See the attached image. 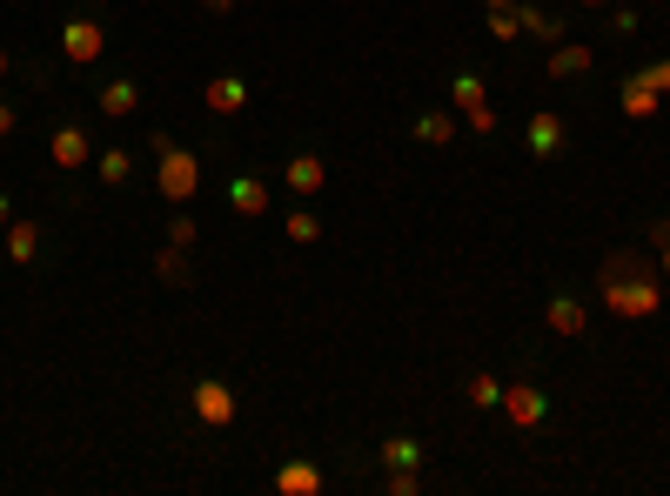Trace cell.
<instances>
[{
  "mask_svg": "<svg viewBox=\"0 0 670 496\" xmlns=\"http://www.w3.org/2000/svg\"><path fill=\"white\" fill-rule=\"evenodd\" d=\"M603 309L617 322H644L664 309V289H657V269H650L637 248H617L610 262H603Z\"/></svg>",
  "mask_w": 670,
  "mask_h": 496,
  "instance_id": "obj_1",
  "label": "cell"
},
{
  "mask_svg": "<svg viewBox=\"0 0 670 496\" xmlns=\"http://www.w3.org/2000/svg\"><path fill=\"white\" fill-rule=\"evenodd\" d=\"M155 161H161V175H155L161 195H168V202H195V188H201L195 155H188V148H175L168 135H155Z\"/></svg>",
  "mask_w": 670,
  "mask_h": 496,
  "instance_id": "obj_2",
  "label": "cell"
},
{
  "mask_svg": "<svg viewBox=\"0 0 670 496\" xmlns=\"http://www.w3.org/2000/svg\"><path fill=\"white\" fill-rule=\"evenodd\" d=\"M503 416H510L516 429H536L543 416H550V396L536 383H516V389H503Z\"/></svg>",
  "mask_w": 670,
  "mask_h": 496,
  "instance_id": "obj_3",
  "label": "cell"
},
{
  "mask_svg": "<svg viewBox=\"0 0 670 496\" xmlns=\"http://www.w3.org/2000/svg\"><path fill=\"white\" fill-rule=\"evenodd\" d=\"M101 47H108L101 21H67L61 27V54H67V61H81V68H88V61H101Z\"/></svg>",
  "mask_w": 670,
  "mask_h": 496,
  "instance_id": "obj_4",
  "label": "cell"
},
{
  "mask_svg": "<svg viewBox=\"0 0 670 496\" xmlns=\"http://www.w3.org/2000/svg\"><path fill=\"white\" fill-rule=\"evenodd\" d=\"M235 409H242V403L228 396V383H195V416L208 429H228V423H235Z\"/></svg>",
  "mask_w": 670,
  "mask_h": 496,
  "instance_id": "obj_5",
  "label": "cell"
},
{
  "mask_svg": "<svg viewBox=\"0 0 670 496\" xmlns=\"http://www.w3.org/2000/svg\"><path fill=\"white\" fill-rule=\"evenodd\" d=\"M543 322H550V336L577 342L583 329H590V309H583L577 295H550V309H543Z\"/></svg>",
  "mask_w": 670,
  "mask_h": 496,
  "instance_id": "obj_6",
  "label": "cell"
},
{
  "mask_svg": "<svg viewBox=\"0 0 670 496\" xmlns=\"http://www.w3.org/2000/svg\"><path fill=\"white\" fill-rule=\"evenodd\" d=\"M282 188H295V195H322V188H329V168H322V155H295L289 168H282Z\"/></svg>",
  "mask_w": 670,
  "mask_h": 496,
  "instance_id": "obj_7",
  "label": "cell"
},
{
  "mask_svg": "<svg viewBox=\"0 0 670 496\" xmlns=\"http://www.w3.org/2000/svg\"><path fill=\"white\" fill-rule=\"evenodd\" d=\"M201 101H208L215 114H242V108H248V81H235V74H215Z\"/></svg>",
  "mask_w": 670,
  "mask_h": 496,
  "instance_id": "obj_8",
  "label": "cell"
},
{
  "mask_svg": "<svg viewBox=\"0 0 670 496\" xmlns=\"http://www.w3.org/2000/svg\"><path fill=\"white\" fill-rule=\"evenodd\" d=\"M228 208H235V215H262L268 208V181L262 175H235L228 181Z\"/></svg>",
  "mask_w": 670,
  "mask_h": 496,
  "instance_id": "obj_9",
  "label": "cell"
},
{
  "mask_svg": "<svg viewBox=\"0 0 670 496\" xmlns=\"http://www.w3.org/2000/svg\"><path fill=\"white\" fill-rule=\"evenodd\" d=\"M275 490L282 496H322V470H315V463H282V470H275Z\"/></svg>",
  "mask_w": 670,
  "mask_h": 496,
  "instance_id": "obj_10",
  "label": "cell"
},
{
  "mask_svg": "<svg viewBox=\"0 0 670 496\" xmlns=\"http://www.w3.org/2000/svg\"><path fill=\"white\" fill-rule=\"evenodd\" d=\"M47 155L61 161V168H81V161H94V148H88V135H81V128H54Z\"/></svg>",
  "mask_w": 670,
  "mask_h": 496,
  "instance_id": "obj_11",
  "label": "cell"
},
{
  "mask_svg": "<svg viewBox=\"0 0 670 496\" xmlns=\"http://www.w3.org/2000/svg\"><path fill=\"white\" fill-rule=\"evenodd\" d=\"M563 148V114H530V155H557Z\"/></svg>",
  "mask_w": 670,
  "mask_h": 496,
  "instance_id": "obj_12",
  "label": "cell"
},
{
  "mask_svg": "<svg viewBox=\"0 0 670 496\" xmlns=\"http://www.w3.org/2000/svg\"><path fill=\"white\" fill-rule=\"evenodd\" d=\"M624 114L630 121H650V114H657V88H650L644 74H630L624 81Z\"/></svg>",
  "mask_w": 670,
  "mask_h": 496,
  "instance_id": "obj_13",
  "label": "cell"
},
{
  "mask_svg": "<svg viewBox=\"0 0 670 496\" xmlns=\"http://www.w3.org/2000/svg\"><path fill=\"white\" fill-rule=\"evenodd\" d=\"M516 21H523V34H530V41H543V47L563 41V21H550L543 7H516Z\"/></svg>",
  "mask_w": 670,
  "mask_h": 496,
  "instance_id": "obj_14",
  "label": "cell"
},
{
  "mask_svg": "<svg viewBox=\"0 0 670 496\" xmlns=\"http://www.w3.org/2000/svg\"><path fill=\"white\" fill-rule=\"evenodd\" d=\"M134 108H141V88H134V81H108V88H101V114L121 121V114H134Z\"/></svg>",
  "mask_w": 670,
  "mask_h": 496,
  "instance_id": "obj_15",
  "label": "cell"
},
{
  "mask_svg": "<svg viewBox=\"0 0 670 496\" xmlns=\"http://www.w3.org/2000/svg\"><path fill=\"white\" fill-rule=\"evenodd\" d=\"M590 68V47H550V81H577Z\"/></svg>",
  "mask_w": 670,
  "mask_h": 496,
  "instance_id": "obj_16",
  "label": "cell"
},
{
  "mask_svg": "<svg viewBox=\"0 0 670 496\" xmlns=\"http://www.w3.org/2000/svg\"><path fill=\"white\" fill-rule=\"evenodd\" d=\"M155 275H161V282H168V289H188V282H195V275H188V255H181L175 242H168V248H161V255H155Z\"/></svg>",
  "mask_w": 670,
  "mask_h": 496,
  "instance_id": "obj_17",
  "label": "cell"
},
{
  "mask_svg": "<svg viewBox=\"0 0 670 496\" xmlns=\"http://www.w3.org/2000/svg\"><path fill=\"white\" fill-rule=\"evenodd\" d=\"M382 463H389V470H416V463H423V443H416V436H389V443H382Z\"/></svg>",
  "mask_w": 670,
  "mask_h": 496,
  "instance_id": "obj_18",
  "label": "cell"
},
{
  "mask_svg": "<svg viewBox=\"0 0 670 496\" xmlns=\"http://www.w3.org/2000/svg\"><path fill=\"white\" fill-rule=\"evenodd\" d=\"M34 248H41V228L34 222H7V255H14V262H34Z\"/></svg>",
  "mask_w": 670,
  "mask_h": 496,
  "instance_id": "obj_19",
  "label": "cell"
},
{
  "mask_svg": "<svg viewBox=\"0 0 670 496\" xmlns=\"http://www.w3.org/2000/svg\"><path fill=\"white\" fill-rule=\"evenodd\" d=\"M416 141H423V148H449V141H456V121H449V114H423V121H416Z\"/></svg>",
  "mask_w": 670,
  "mask_h": 496,
  "instance_id": "obj_20",
  "label": "cell"
},
{
  "mask_svg": "<svg viewBox=\"0 0 670 496\" xmlns=\"http://www.w3.org/2000/svg\"><path fill=\"white\" fill-rule=\"evenodd\" d=\"M469 409H503V383H496V376H469Z\"/></svg>",
  "mask_w": 670,
  "mask_h": 496,
  "instance_id": "obj_21",
  "label": "cell"
},
{
  "mask_svg": "<svg viewBox=\"0 0 670 496\" xmlns=\"http://www.w3.org/2000/svg\"><path fill=\"white\" fill-rule=\"evenodd\" d=\"M94 168H101V181H114V188H121V181L134 175V161H128V148H108V155H94Z\"/></svg>",
  "mask_w": 670,
  "mask_h": 496,
  "instance_id": "obj_22",
  "label": "cell"
},
{
  "mask_svg": "<svg viewBox=\"0 0 670 496\" xmlns=\"http://www.w3.org/2000/svg\"><path fill=\"white\" fill-rule=\"evenodd\" d=\"M282 235H289V242H322V222H315V215H289V222H282Z\"/></svg>",
  "mask_w": 670,
  "mask_h": 496,
  "instance_id": "obj_23",
  "label": "cell"
},
{
  "mask_svg": "<svg viewBox=\"0 0 670 496\" xmlns=\"http://www.w3.org/2000/svg\"><path fill=\"white\" fill-rule=\"evenodd\" d=\"M476 101H490V94H483V74H456V108H476Z\"/></svg>",
  "mask_w": 670,
  "mask_h": 496,
  "instance_id": "obj_24",
  "label": "cell"
},
{
  "mask_svg": "<svg viewBox=\"0 0 670 496\" xmlns=\"http://www.w3.org/2000/svg\"><path fill=\"white\" fill-rule=\"evenodd\" d=\"M463 121H469V135H496V108H490V101L463 108Z\"/></svg>",
  "mask_w": 670,
  "mask_h": 496,
  "instance_id": "obj_25",
  "label": "cell"
},
{
  "mask_svg": "<svg viewBox=\"0 0 670 496\" xmlns=\"http://www.w3.org/2000/svg\"><path fill=\"white\" fill-rule=\"evenodd\" d=\"M423 490V476L416 470H389V496H416Z\"/></svg>",
  "mask_w": 670,
  "mask_h": 496,
  "instance_id": "obj_26",
  "label": "cell"
},
{
  "mask_svg": "<svg viewBox=\"0 0 670 496\" xmlns=\"http://www.w3.org/2000/svg\"><path fill=\"white\" fill-rule=\"evenodd\" d=\"M490 34H496V41H516V34H523V21H516V7H510V14H490Z\"/></svg>",
  "mask_w": 670,
  "mask_h": 496,
  "instance_id": "obj_27",
  "label": "cell"
},
{
  "mask_svg": "<svg viewBox=\"0 0 670 496\" xmlns=\"http://www.w3.org/2000/svg\"><path fill=\"white\" fill-rule=\"evenodd\" d=\"M168 242L188 248V242H195V222H188V215H175V222H168Z\"/></svg>",
  "mask_w": 670,
  "mask_h": 496,
  "instance_id": "obj_28",
  "label": "cell"
},
{
  "mask_svg": "<svg viewBox=\"0 0 670 496\" xmlns=\"http://www.w3.org/2000/svg\"><path fill=\"white\" fill-rule=\"evenodd\" d=\"M644 81H650L657 94H670V61H650V68H644Z\"/></svg>",
  "mask_w": 670,
  "mask_h": 496,
  "instance_id": "obj_29",
  "label": "cell"
},
{
  "mask_svg": "<svg viewBox=\"0 0 670 496\" xmlns=\"http://www.w3.org/2000/svg\"><path fill=\"white\" fill-rule=\"evenodd\" d=\"M0 135H14V108L7 101H0Z\"/></svg>",
  "mask_w": 670,
  "mask_h": 496,
  "instance_id": "obj_30",
  "label": "cell"
},
{
  "mask_svg": "<svg viewBox=\"0 0 670 496\" xmlns=\"http://www.w3.org/2000/svg\"><path fill=\"white\" fill-rule=\"evenodd\" d=\"M7 222H14V202H7V195H0V228H7Z\"/></svg>",
  "mask_w": 670,
  "mask_h": 496,
  "instance_id": "obj_31",
  "label": "cell"
},
{
  "mask_svg": "<svg viewBox=\"0 0 670 496\" xmlns=\"http://www.w3.org/2000/svg\"><path fill=\"white\" fill-rule=\"evenodd\" d=\"M483 7H490V14H510V7H516V0H483Z\"/></svg>",
  "mask_w": 670,
  "mask_h": 496,
  "instance_id": "obj_32",
  "label": "cell"
},
{
  "mask_svg": "<svg viewBox=\"0 0 670 496\" xmlns=\"http://www.w3.org/2000/svg\"><path fill=\"white\" fill-rule=\"evenodd\" d=\"M664 275H670V242H664Z\"/></svg>",
  "mask_w": 670,
  "mask_h": 496,
  "instance_id": "obj_33",
  "label": "cell"
},
{
  "mask_svg": "<svg viewBox=\"0 0 670 496\" xmlns=\"http://www.w3.org/2000/svg\"><path fill=\"white\" fill-rule=\"evenodd\" d=\"M0 74H7V47H0Z\"/></svg>",
  "mask_w": 670,
  "mask_h": 496,
  "instance_id": "obj_34",
  "label": "cell"
},
{
  "mask_svg": "<svg viewBox=\"0 0 670 496\" xmlns=\"http://www.w3.org/2000/svg\"><path fill=\"white\" fill-rule=\"evenodd\" d=\"M583 7H603V0H583Z\"/></svg>",
  "mask_w": 670,
  "mask_h": 496,
  "instance_id": "obj_35",
  "label": "cell"
}]
</instances>
